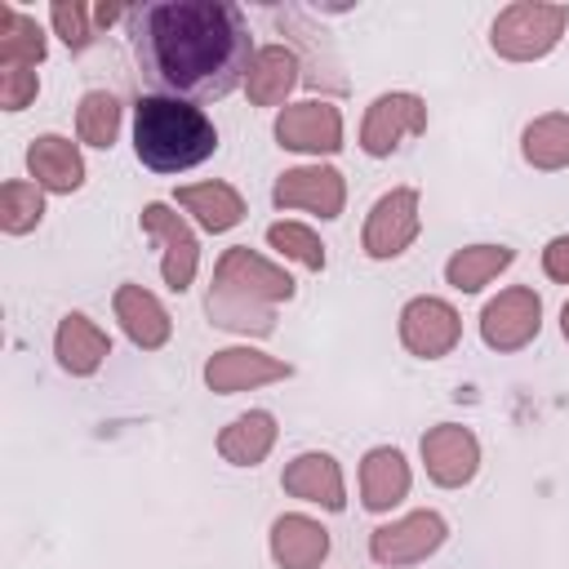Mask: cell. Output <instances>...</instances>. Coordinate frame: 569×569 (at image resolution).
<instances>
[{
    "mask_svg": "<svg viewBox=\"0 0 569 569\" xmlns=\"http://www.w3.org/2000/svg\"><path fill=\"white\" fill-rule=\"evenodd\" d=\"M151 71L178 93H227L249 76V31L236 4L169 0L142 13Z\"/></svg>",
    "mask_w": 569,
    "mask_h": 569,
    "instance_id": "cell-1",
    "label": "cell"
},
{
    "mask_svg": "<svg viewBox=\"0 0 569 569\" xmlns=\"http://www.w3.org/2000/svg\"><path fill=\"white\" fill-rule=\"evenodd\" d=\"M133 147L138 160L156 173H182L213 156L218 133L209 116L182 98H138L133 111Z\"/></svg>",
    "mask_w": 569,
    "mask_h": 569,
    "instance_id": "cell-2",
    "label": "cell"
},
{
    "mask_svg": "<svg viewBox=\"0 0 569 569\" xmlns=\"http://www.w3.org/2000/svg\"><path fill=\"white\" fill-rule=\"evenodd\" d=\"M293 293V280L271 267L267 258L240 249H227L218 271H213V293H209V316L222 329H253L271 333V307Z\"/></svg>",
    "mask_w": 569,
    "mask_h": 569,
    "instance_id": "cell-3",
    "label": "cell"
},
{
    "mask_svg": "<svg viewBox=\"0 0 569 569\" xmlns=\"http://www.w3.org/2000/svg\"><path fill=\"white\" fill-rule=\"evenodd\" d=\"M569 22V9L565 4H538V0H520V4H507L498 18H493V49L511 62H533L542 53L556 49L560 31Z\"/></svg>",
    "mask_w": 569,
    "mask_h": 569,
    "instance_id": "cell-4",
    "label": "cell"
},
{
    "mask_svg": "<svg viewBox=\"0 0 569 569\" xmlns=\"http://www.w3.org/2000/svg\"><path fill=\"white\" fill-rule=\"evenodd\" d=\"M422 129H427V107H422V98H413V93H382V98L369 107L365 124H360V147H365L369 156H391V151L400 147V138L422 133Z\"/></svg>",
    "mask_w": 569,
    "mask_h": 569,
    "instance_id": "cell-5",
    "label": "cell"
},
{
    "mask_svg": "<svg viewBox=\"0 0 569 569\" xmlns=\"http://www.w3.org/2000/svg\"><path fill=\"white\" fill-rule=\"evenodd\" d=\"M440 542H445V520L436 511H413V516L378 529L369 551L378 565H413V560H427Z\"/></svg>",
    "mask_w": 569,
    "mask_h": 569,
    "instance_id": "cell-6",
    "label": "cell"
},
{
    "mask_svg": "<svg viewBox=\"0 0 569 569\" xmlns=\"http://www.w3.org/2000/svg\"><path fill=\"white\" fill-rule=\"evenodd\" d=\"M538 316H542V307H538V293L533 289H507V293H498L485 307L480 333H485L489 347L516 351V347H525L538 333Z\"/></svg>",
    "mask_w": 569,
    "mask_h": 569,
    "instance_id": "cell-7",
    "label": "cell"
},
{
    "mask_svg": "<svg viewBox=\"0 0 569 569\" xmlns=\"http://www.w3.org/2000/svg\"><path fill=\"white\" fill-rule=\"evenodd\" d=\"M462 325H458V311L440 298H413L405 311H400V338L413 356H445L453 342H458Z\"/></svg>",
    "mask_w": 569,
    "mask_h": 569,
    "instance_id": "cell-8",
    "label": "cell"
},
{
    "mask_svg": "<svg viewBox=\"0 0 569 569\" xmlns=\"http://www.w3.org/2000/svg\"><path fill=\"white\" fill-rule=\"evenodd\" d=\"M276 138L289 151H338L342 147V116L329 102H293L276 120Z\"/></svg>",
    "mask_w": 569,
    "mask_h": 569,
    "instance_id": "cell-9",
    "label": "cell"
},
{
    "mask_svg": "<svg viewBox=\"0 0 569 569\" xmlns=\"http://www.w3.org/2000/svg\"><path fill=\"white\" fill-rule=\"evenodd\" d=\"M418 236V196L409 187L382 196L365 222V249L373 258H396L409 249V240Z\"/></svg>",
    "mask_w": 569,
    "mask_h": 569,
    "instance_id": "cell-10",
    "label": "cell"
},
{
    "mask_svg": "<svg viewBox=\"0 0 569 569\" xmlns=\"http://www.w3.org/2000/svg\"><path fill=\"white\" fill-rule=\"evenodd\" d=\"M422 458H427V476H431L436 485L453 489V485H467V480L476 476L480 445H476V436H471L467 427L445 422V427H436V431L422 436Z\"/></svg>",
    "mask_w": 569,
    "mask_h": 569,
    "instance_id": "cell-11",
    "label": "cell"
},
{
    "mask_svg": "<svg viewBox=\"0 0 569 569\" xmlns=\"http://www.w3.org/2000/svg\"><path fill=\"white\" fill-rule=\"evenodd\" d=\"M342 173L338 169H293L276 182V204L280 209H307L320 218L342 213Z\"/></svg>",
    "mask_w": 569,
    "mask_h": 569,
    "instance_id": "cell-12",
    "label": "cell"
},
{
    "mask_svg": "<svg viewBox=\"0 0 569 569\" xmlns=\"http://www.w3.org/2000/svg\"><path fill=\"white\" fill-rule=\"evenodd\" d=\"M142 227L151 231V236H160L164 240V280H169V289H187L191 284V276H196V236L187 231V222L178 218V213H169L164 204H147L142 209Z\"/></svg>",
    "mask_w": 569,
    "mask_h": 569,
    "instance_id": "cell-13",
    "label": "cell"
},
{
    "mask_svg": "<svg viewBox=\"0 0 569 569\" xmlns=\"http://www.w3.org/2000/svg\"><path fill=\"white\" fill-rule=\"evenodd\" d=\"M209 387L213 391H244V387H262V382H276V378H289V365L262 356V351H249V347H231V351H218L204 369Z\"/></svg>",
    "mask_w": 569,
    "mask_h": 569,
    "instance_id": "cell-14",
    "label": "cell"
},
{
    "mask_svg": "<svg viewBox=\"0 0 569 569\" xmlns=\"http://www.w3.org/2000/svg\"><path fill=\"white\" fill-rule=\"evenodd\" d=\"M27 169H31L36 187H44V191H76L84 182V160H80L76 142H67L58 133H44L31 142Z\"/></svg>",
    "mask_w": 569,
    "mask_h": 569,
    "instance_id": "cell-15",
    "label": "cell"
},
{
    "mask_svg": "<svg viewBox=\"0 0 569 569\" xmlns=\"http://www.w3.org/2000/svg\"><path fill=\"white\" fill-rule=\"evenodd\" d=\"M284 489H289L293 498L320 502V507H329V511H338V507L347 502V493H342V471H338V462H333L329 453H302V458H293L289 471H284Z\"/></svg>",
    "mask_w": 569,
    "mask_h": 569,
    "instance_id": "cell-16",
    "label": "cell"
},
{
    "mask_svg": "<svg viewBox=\"0 0 569 569\" xmlns=\"http://www.w3.org/2000/svg\"><path fill=\"white\" fill-rule=\"evenodd\" d=\"M271 556L284 569H316L329 556V533L307 516H280L271 529Z\"/></svg>",
    "mask_w": 569,
    "mask_h": 569,
    "instance_id": "cell-17",
    "label": "cell"
},
{
    "mask_svg": "<svg viewBox=\"0 0 569 569\" xmlns=\"http://www.w3.org/2000/svg\"><path fill=\"white\" fill-rule=\"evenodd\" d=\"M116 320L124 325V333L138 342V347H160L169 338V316L164 307L142 289V284H120L116 289Z\"/></svg>",
    "mask_w": 569,
    "mask_h": 569,
    "instance_id": "cell-18",
    "label": "cell"
},
{
    "mask_svg": "<svg viewBox=\"0 0 569 569\" xmlns=\"http://www.w3.org/2000/svg\"><path fill=\"white\" fill-rule=\"evenodd\" d=\"M293 80H298V58L289 49H280V44H267V49L253 53L249 76H244V89H249V98L258 107H276V102H284V93L293 89Z\"/></svg>",
    "mask_w": 569,
    "mask_h": 569,
    "instance_id": "cell-19",
    "label": "cell"
},
{
    "mask_svg": "<svg viewBox=\"0 0 569 569\" xmlns=\"http://www.w3.org/2000/svg\"><path fill=\"white\" fill-rule=\"evenodd\" d=\"M360 493L369 511H387L409 493V467L396 449H373L360 467Z\"/></svg>",
    "mask_w": 569,
    "mask_h": 569,
    "instance_id": "cell-20",
    "label": "cell"
},
{
    "mask_svg": "<svg viewBox=\"0 0 569 569\" xmlns=\"http://www.w3.org/2000/svg\"><path fill=\"white\" fill-rule=\"evenodd\" d=\"M53 347H58V360H62L67 373H93L102 365V356L111 351L107 333L89 316H67L58 325V342Z\"/></svg>",
    "mask_w": 569,
    "mask_h": 569,
    "instance_id": "cell-21",
    "label": "cell"
},
{
    "mask_svg": "<svg viewBox=\"0 0 569 569\" xmlns=\"http://www.w3.org/2000/svg\"><path fill=\"white\" fill-rule=\"evenodd\" d=\"M276 445V418L253 409V413H240L222 436H218V453L236 467H253L267 458V449Z\"/></svg>",
    "mask_w": 569,
    "mask_h": 569,
    "instance_id": "cell-22",
    "label": "cell"
},
{
    "mask_svg": "<svg viewBox=\"0 0 569 569\" xmlns=\"http://www.w3.org/2000/svg\"><path fill=\"white\" fill-rule=\"evenodd\" d=\"M178 204H182V209H191V213L200 218V227H209V231H227V227H236V222H240V213H244L240 196H236L227 182L182 187V191H178Z\"/></svg>",
    "mask_w": 569,
    "mask_h": 569,
    "instance_id": "cell-23",
    "label": "cell"
},
{
    "mask_svg": "<svg viewBox=\"0 0 569 569\" xmlns=\"http://www.w3.org/2000/svg\"><path fill=\"white\" fill-rule=\"evenodd\" d=\"M507 262H511V249H502V244H471V249H458V253L445 262V276H449L453 289L476 293V289L489 284Z\"/></svg>",
    "mask_w": 569,
    "mask_h": 569,
    "instance_id": "cell-24",
    "label": "cell"
},
{
    "mask_svg": "<svg viewBox=\"0 0 569 569\" xmlns=\"http://www.w3.org/2000/svg\"><path fill=\"white\" fill-rule=\"evenodd\" d=\"M525 160L538 169L569 164V116H542L525 129Z\"/></svg>",
    "mask_w": 569,
    "mask_h": 569,
    "instance_id": "cell-25",
    "label": "cell"
},
{
    "mask_svg": "<svg viewBox=\"0 0 569 569\" xmlns=\"http://www.w3.org/2000/svg\"><path fill=\"white\" fill-rule=\"evenodd\" d=\"M40 58H44L40 27L9 4L4 9V27H0V67H36Z\"/></svg>",
    "mask_w": 569,
    "mask_h": 569,
    "instance_id": "cell-26",
    "label": "cell"
},
{
    "mask_svg": "<svg viewBox=\"0 0 569 569\" xmlns=\"http://www.w3.org/2000/svg\"><path fill=\"white\" fill-rule=\"evenodd\" d=\"M76 129H80V142L89 147H111L116 129H120V102L102 89L84 93L80 98V111H76Z\"/></svg>",
    "mask_w": 569,
    "mask_h": 569,
    "instance_id": "cell-27",
    "label": "cell"
},
{
    "mask_svg": "<svg viewBox=\"0 0 569 569\" xmlns=\"http://www.w3.org/2000/svg\"><path fill=\"white\" fill-rule=\"evenodd\" d=\"M40 213H44V196H40V187L36 182H4V191H0V222H4V231H31L36 222H40Z\"/></svg>",
    "mask_w": 569,
    "mask_h": 569,
    "instance_id": "cell-28",
    "label": "cell"
},
{
    "mask_svg": "<svg viewBox=\"0 0 569 569\" xmlns=\"http://www.w3.org/2000/svg\"><path fill=\"white\" fill-rule=\"evenodd\" d=\"M267 240L284 253V258H293V262H302V267H311V271H320L325 267V244L311 236V227H302V222H276L271 231H267Z\"/></svg>",
    "mask_w": 569,
    "mask_h": 569,
    "instance_id": "cell-29",
    "label": "cell"
},
{
    "mask_svg": "<svg viewBox=\"0 0 569 569\" xmlns=\"http://www.w3.org/2000/svg\"><path fill=\"white\" fill-rule=\"evenodd\" d=\"M49 18H53V27H58V36L71 44V49H84L89 40H93V22H98V13L93 9H84V4H67V0H58L53 9H49Z\"/></svg>",
    "mask_w": 569,
    "mask_h": 569,
    "instance_id": "cell-30",
    "label": "cell"
},
{
    "mask_svg": "<svg viewBox=\"0 0 569 569\" xmlns=\"http://www.w3.org/2000/svg\"><path fill=\"white\" fill-rule=\"evenodd\" d=\"M36 89H40V80L31 67H0V102L9 111H22L36 98Z\"/></svg>",
    "mask_w": 569,
    "mask_h": 569,
    "instance_id": "cell-31",
    "label": "cell"
},
{
    "mask_svg": "<svg viewBox=\"0 0 569 569\" xmlns=\"http://www.w3.org/2000/svg\"><path fill=\"white\" fill-rule=\"evenodd\" d=\"M542 267H547L551 280L569 284V236H560V240H551V244L542 249Z\"/></svg>",
    "mask_w": 569,
    "mask_h": 569,
    "instance_id": "cell-32",
    "label": "cell"
},
{
    "mask_svg": "<svg viewBox=\"0 0 569 569\" xmlns=\"http://www.w3.org/2000/svg\"><path fill=\"white\" fill-rule=\"evenodd\" d=\"M560 325H565V338H569V302H565V316H560Z\"/></svg>",
    "mask_w": 569,
    "mask_h": 569,
    "instance_id": "cell-33",
    "label": "cell"
}]
</instances>
